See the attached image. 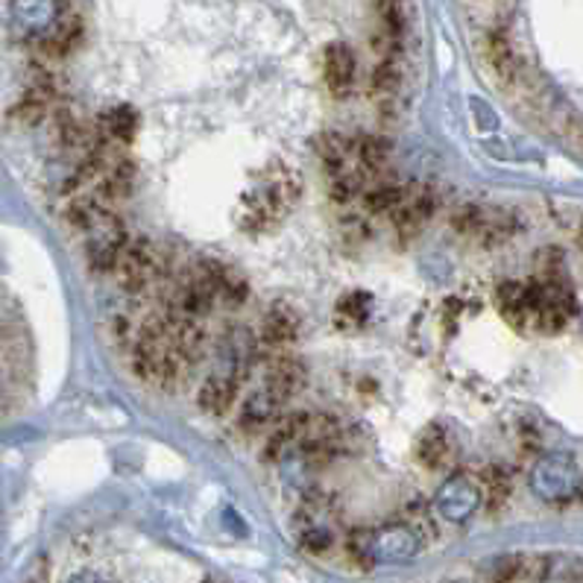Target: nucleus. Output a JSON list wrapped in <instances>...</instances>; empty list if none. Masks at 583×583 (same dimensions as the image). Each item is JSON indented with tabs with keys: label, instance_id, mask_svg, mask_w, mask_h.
Masks as SVG:
<instances>
[{
	"label": "nucleus",
	"instance_id": "nucleus-1",
	"mask_svg": "<svg viewBox=\"0 0 583 583\" xmlns=\"http://www.w3.org/2000/svg\"><path fill=\"white\" fill-rule=\"evenodd\" d=\"M299 197V176L290 168H270L256 191L247 197L244 206V226L249 230H264L268 223L278 221Z\"/></svg>",
	"mask_w": 583,
	"mask_h": 583
},
{
	"label": "nucleus",
	"instance_id": "nucleus-2",
	"mask_svg": "<svg viewBox=\"0 0 583 583\" xmlns=\"http://www.w3.org/2000/svg\"><path fill=\"white\" fill-rule=\"evenodd\" d=\"M156 268H159V256H153V249L147 244H133V247L121 249L115 261L117 282L126 290H138V287L147 285L156 276Z\"/></svg>",
	"mask_w": 583,
	"mask_h": 583
},
{
	"label": "nucleus",
	"instance_id": "nucleus-3",
	"mask_svg": "<svg viewBox=\"0 0 583 583\" xmlns=\"http://www.w3.org/2000/svg\"><path fill=\"white\" fill-rule=\"evenodd\" d=\"M355 53L346 45H332L325 50L323 57V71H325V86L335 97H346L352 91L355 83Z\"/></svg>",
	"mask_w": 583,
	"mask_h": 583
},
{
	"label": "nucleus",
	"instance_id": "nucleus-4",
	"mask_svg": "<svg viewBox=\"0 0 583 583\" xmlns=\"http://www.w3.org/2000/svg\"><path fill=\"white\" fill-rule=\"evenodd\" d=\"M484 59H487L493 74H496L505 86H510V83H517L519 79V71H522V67H519L517 53H513V48H510V41H507L501 29L487 33V39H484Z\"/></svg>",
	"mask_w": 583,
	"mask_h": 583
},
{
	"label": "nucleus",
	"instance_id": "nucleus-5",
	"mask_svg": "<svg viewBox=\"0 0 583 583\" xmlns=\"http://www.w3.org/2000/svg\"><path fill=\"white\" fill-rule=\"evenodd\" d=\"M302 384H306V370H302V363L294 361V358H278V361L270 367L268 393L282 405H285V399H290Z\"/></svg>",
	"mask_w": 583,
	"mask_h": 583
},
{
	"label": "nucleus",
	"instance_id": "nucleus-6",
	"mask_svg": "<svg viewBox=\"0 0 583 583\" xmlns=\"http://www.w3.org/2000/svg\"><path fill=\"white\" fill-rule=\"evenodd\" d=\"M417 551V543L408 531H387V534H375L370 539V560H402Z\"/></svg>",
	"mask_w": 583,
	"mask_h": 583
},
{
	"label": "nucleus",
	"instance_id": "nucleus-7",
	"mask_svg": "<svg viewBox=\"0 0 583 583\" xmlns=\"http://www.w3.org/2000/svg\"><path fill=\"white\" fill-rule=\"evenodd\" d=\"M235 393H238V382L226 379V375H214L209 382L202 384L200 390V405L206 413H226L235 402Z\"/></svg>",
	"mask_w": 583,
	"mask_h": 583
},
{
	"label": "nucleus",
	"instance_id": "nucleus-8",
	"mask_svg": "<svg viewBox=\"0 0 583 583\" xmlns=\"http://www.w3.org/2000/svg\"><path fill=\"white\" fill-rule=\"evenodd\" d=\"M297 317L290 314L287 308H273L268 317H264V325H261V337L268 346H285L297 337Z\"/></svg>",
	"mask_w": 583,
	"mask_h": 583
},
{
	"label": "nucleus",
	"instance_id": "nucleus-9",
	"mask_svg": "<svg viewBox=\"0 0 583 583\" xmlns=\"http://www.w3.org/2000/svg\"><path fill=\"white\" fill-rule=\"evenodd\" d=\"M278 411H282V402L273 399L268 390L249 396V402L244 405V413H240V422L244 429H264L270 420H276Z\"/></svg>",
	"mask_w": 583,
	"mask_h": 583
},
{
	"label": "nucleus",
	"instance_id": "nucleus-10",
	"mask_svg": "<svg viewBox=\"0 0 583 583\" xmlns=\"http://www.w3.org/2000/svg\"><path fill=\"white\" fill-rule=\"evenodd\" d=\"M138 129V117H135L133 109H112V112H106L100 126H97V133L103 135V141H129Z\"/></svg>",
	"mask_w": 583,
	"mask_h": 583
},
{
	"label": "nucleus",
	"instance_id": "nucleus-11",
	"mask_svg": "<svg viewBox=\"0 0 583 583\" xmlns=\"http://www.w3.org/2000/svg\"><path fill=\"white\" fill-rule=\"evenodd\" d=\"M475 487H469L467 481L458 479L451 481L449 487H446V493L441 496V505L443 510H446V517L451 519H463L475 507Z\"/></svg>",
	"mask_w": 583,
	"mask_h": 583
},
{
	"label": "nucleus",
	"instance_id": "nucleus-12",
	"mask_svg": "<svg viewBox=\"0 0 583 583\" xmlns=\"http://www.w3.org/2000/svg\"><path fill=\"white\" fill-rule=\"evenodd\" d=\"M417 455H420V460L429 469H441L446 463V458H449V437L441 429H431L420 441V446H417Z\"/></svg>",
	"mask_w": 583,
	"mask_h": 583
},
{
	"label": "nucleus",
	"instance_id": "nucleus-13",
	"mask_svg": "<svg viewBox=\"0 0 583 583\" xmlns=\"http://www.w3.org/2000/svg\"><path fill=\"white\" fill-rule=\"evenodd\" d=\"M50 97L36 91V88H29L27 95L21 97L18 103L12 106V117L18 121V124H39L45 112H48Z\"/></svg>",
	"mask_w": 583,
	"mask_h": 583
},
{
	"label": "nucleus",
	"instance_id": "nucleus-14",
	"mask_svg": "<svg viewBox=\"0 0 583 583\" xmlns=\"http://www.w3.org/2000/svg\"><path fill=\"white\" fill-rule=\"evenodd\" d=\"M355 156H358V162L367 168V171H384L387 168V159H390V150H387V144L382 138H361L358 147H355Z\"/></svg>",
	"mask_w": 583,
	"mask_h": 583
},
{
	"label": "nucleus",
	"instance_id": "nucleus-15",
	"mask_svg": "<svg viewBox=\"0 0 583 583\" xmlns=\"http://www.w3.org/2000/svg\"><path fill=\"white\" fill-rule=\"evenodd\" d=\"M399 79H402V67L396 62V57H384L382 65H375L373 71V91L375 95H393L399 88Z\"/></svg>",
	"mask_w": 583,
	"mask_h": 583
},
{
	"label": "nucleus",
	"instance_id": "nucleus-16",
	"mask_svg": "<svg viewBox=\"0 0 583 583\" xmlns=\"http://www.w3.org/2000/svg\"><path fill=\"white\" fill-rule=\"evenodd\" d=\"M487 489H489V507L498 510V507L505 505V498L510 496V479H507L505 469H489L487 475Z\"/></svg>",
	"mask_w": 583,
	"mask_h": 583
},
{
	"label": "nucleus",
	"instance_id": "nucleus-17",
	"mask_svg": "<svg viewBox=\"0 0 583 583\" xmlns=\"http://www.w3.org/2000/svg\"><path fill=\"white\" fill-rule=\"evenodd\" d=\"M74 583H103V581H100L97 574H83V578H77Z\"/></svg>",
	"mask_w": 583,
	"mask_h": 583
}]
</instances>
